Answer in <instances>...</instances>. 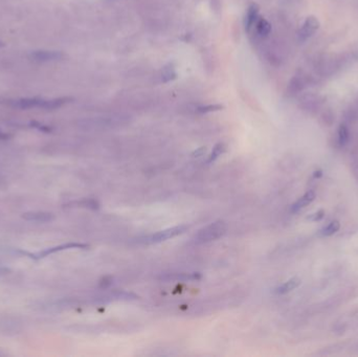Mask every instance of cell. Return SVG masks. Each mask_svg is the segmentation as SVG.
<instances>
[{"label": "cell", "instance_id": "cell-15", "mask_svg": "<svg viewBox=\"0 0 358 357\" xmlns=\"http://www.w3.org/2000/svg\"><path fill=\"white\" fill-rule=\"evenodd\" d=\"M224 152H225V145L223 143H218L217 145H215V147L212 150V153L210 154L209 157H207L206 164L214 163L216 159L221 156V154H223Z\"/></svg>", "mask_w": 358, "mask_h": 357}, {"label": "cell", "instance_id": "cell-4", "mask_svg": "<svg viewBox=\"0 0 358 357\" xmlns=\"http://www.w3.org/2000/svg\"><path fill=\"white\" fill-rule=\"evenodd\" d=\"M319 29V21L316 17L314 16H309L306 18L303 25L300 26V29L298 33V40L300 42L306 41L308 38H310L317 30Z\"/></svg>", "mask_w": 358, "mask_h": 357}, {"label": "cell", "instance_id": "cell-17", "mask_svg": "<svg viewBox=\"0 0 358 357\" xmlns=\"http://www.w3.org/2000/svg\"><path fill=\"white\" fill-rule=\"evenodd\" d=\"M350 138V133H349V129L346 125H341L338 128V143L341 146H345Z\"/></svg>", "mask_w": 358, "mask_h": 357}, {"label": "cell", "instance_id": "cell-16", "mask_svg": "<svg viewBox=\"0 0 358 357\" xmlns=\"http://www.w3.org/2000/svg\"><path fill=\"white\" fill-rule=\"evenodd\" d=\"M224 108L223 105L220 104H209V105H201L199 107L196 108V112L200 115H204V114H210V112H216V111H220Z\"/></svg>", "mask_w": 358, "mask_h": 357}, {"label": "cell", "instance_id": "cell-11", "mask_svg": "<svg viewBox=\"0 0 358 357\" xmlns=\"http://www.w3.org/2000/svg\"><path fill=\"white\" fill-rule=\"evenodd\" d=\"M299 285H300V279L295 277V278L288 280L287 282H285L284 284H282L281 286H279L276 289V293L278 295H286V294L290 293V291L298 288Z\"/></svg>", "mask_w": 358, "mask_h": 357}, {"label": "cell", "instance_id": "cell-2", "mask_svg": "<svg viewBox=\"0 0 358 357\" xmlns=\"http://www.w3.org/2000/svg\"><path fill=\"white\" fill-rule=\"evenodd\" d=\"M187 230H188V227H186V225H178V227L163 230V231L157 232L155 234L150 235V236L140 238L139 242L145 243V244L160 243V242L167 241L169 239L175 238L177 236H180V235L184 234Z\"/></svg>", "mask_w": 358, "mask_h": 357}, {"label": "cell", "instance_id": "cell-22", "mask_svg": "<svg viewBox=\"0 0 358 357\" xmlns=\"http://www.w3.org/2000/svg\"><path fill=\"white\" fill-rule=\"evenodd\" d=\"M203 153H204V148H200V149H198L197 151H195V152L193 153V155H196L195 157H199V156H201Z\"/></svg>", "mask_w": 358, "mask_h": 357}, {"label": "cell", "instance_id": "cell-10", "mask_svg": "<svg viewBox=\"0 0 358 357\" xmlns=\"http://www.w3.org/2000/svg\"><path fill=\"white\" fill-rule=\"evenodd\" d=\"M314 199H315V193L313 191L306 192L298 201H296L294 204H292L291 212L292 213L298 212L299 210L306 208V206L312 202Z\"/></svg>", "mask_w": 358, "mask_h": 357}, {"label": "cell", "instance_id": "cell-7", "mask_svg": "<svg viewBox=\"0 0 358 357\" xmlns=\"http://www.w3.org/2000/svg\"><path fill=\"white\" fill-rule=\"evenodd\" d=\"M259 12H260V7L257 3H250L248 5L246 15H245V20H244V27H245V31H246L247 33L250 32L253 25H256V22L259 19Z\"/></svg>", "mask_w": 358, "mask_h": 357}, {"label": "cell", "instance_id": "cell-19", "mask_svg": "<svg viewBox=\"0 0 358 357\" xmlns=\"http://www.w3.org/2000/svg\"><path fill=\"white\" fill-rule=\"evenodd\" d=\"M30 126L33 127V128H35V129H38L39 131H42V132H46V133H49V132H51V131H52V128H51V127L46 126V125H43V124L39 123V121L33 120V121H31V123H30Z\"/></svg>", "mask_w": 358, "mask_h": 357}, {"label": "cell", "instance_id": "cell-18", "mask_svg": "<svg viewBox=\"0 0 358 357\" xmlns=\"http://www.w3.org/2000/svg\"><path fill=\"white\" fill-rule=\"evenodd\" d=\"M79 206H82V208H88V209H98L99 208V204L96 200H92V199H85V200H82L80 202L77 203Z\"/></svg>", "mask_w": 358, "mask_h": 357}, {"label": "cell", "instance_id": "cell-24", "mask_svg": "<svg viewBox=\"0 0 358 357\" xmlns=\"http://www.w3.org/2000/svg\"><path fill=\"white\" fill-rule=\"evenodd\" d=\"M322 175H323V172L320 171V170H318V171H315V172H314V177H315V178H319V177L322 176Z\"/></svg>", "mask_w": 358, "mask_h": 357}, {"label": "cell", "instance_id": "cell-8", "mask_svg": "<svg viewBox=\"0 0 358 357\" xmlns=\"http://www.w3.org/2000/svg\"><path fill=\"white\" fill-rule=\"evenodd\" d=\"M23 219L26 221L36 222V223H46L51 222L54 219V215L49 212L43 211H35V212H27L22 215Z\"/></svg>", "mask_w": 358, "mask_h": 357}, {"label": "cell", "instance_id": "cell-21", "mask_svg": "<svg viewBox=\"0 0 358 357\" xmlns=\"http://www.w3.org/2000/svg\"><path fill=\"white\" fill-rule=\"evenodd\" d=\"M9 272V269L5 266H3L2 264H0V277H3L5 275H7Z\"/></svg>", "mask_w": 358, "mask_h": 357}, {"label": "cell", "instance_id": "cell-1", "mask_svg": "<svg viewBox=\"0 0 358 357\" xmlns=\"http://www.w3.org/2000/svg\"><path fill=\"white\" fill-rule=\"evenodd\" d=\"M226 230H228V228H226L224 221H215L202 228L200 231H198V233L194 236V242L196 244H203L215 241L221 238L226 233Z\"/></svg>", "mask_w": 358, "mask_h": 357}, {"label": "cell", "instance_id": "cell-14", "mask_svg": "<svg viewBox=\"0 0 358 357\" xmlns=\"http://www.w3.org/2000/svg\"><path fill=\"white\" fill-rule=\"evenodd\" d=\"M176 78H177V73L173 66V64L170 63V64L166 65V66L162 70V81L164 83H168V82H171V81L175 80Z\"/></svg>", "mask_w": 358, "mask_h": 357}, {"label": "cell", "instance_id": "cell-26", "mask_svg": "<svg viewBox=\"0 0 358 357\" xmlns=\"http://www.w3.org/2000/svg\"><path fill=\"white\" fill-rule=\"evenodd\" d=\"M0 182H1V177H0Z\"/></svg>", "mask_w": 358, "mask_h": 357}, {"label": "cell", "instance_id": "cell-9", "mask_svg": "<svg viewBox=\"0 0 358 357\" xmlns=\"http://www.w3.org/2000/svg\"><path fill=\"white\" fill-rule=\"evenodd\" d=\"M202 276L199 272H192V274H186V272H180V274H167L160 277L164 281H198L201 280Z\"/></svg>", "mask_w": 358, "mask_h": 357}, {"label": "cell", "instance_id": "cell-25", "mask_svg": "<svg viewBox=\"0 0 358 357\" xmlns=\"http://www.w3.org/2000/svg\"><path fill=\"white\" fill-rule=\"evenodd\" d=\"M2 46H4V43L0 40V48H2Z\"/></svg>", "mask_w": 358, "mask_h": 357}, {"label": "cell", "instance_id": "cell-23", "mask_svg": "<svg viewBox=\"0 0 358 357\" xmlns=\"http://www.w3.org/2000/svg\"><path fill=\"white\" fill-rule=\"evenodd\" d=\"M8 137H9V135H8L7 133L3 132V131H2L1 129H0V139H1V140H5V139H7Z\"/></svg>", "mask_w": 358, "mask_h": 357}, {"label": "cell", "instance_id": "cell-20", "mask_svg": "<svg viewBox=\"0 0 358 357\" xmlns=\"http://www.w3.org/2000/svg\"><path fill=\"white\" fill-rule=\"evenodd\" d=\"M324 216H325V212L323 210H319L311 215L310 217H308V219L311 221H319L324 218Z\"/></svg>", "mask_w": 358, "mask_h": 357}, {"label": "cell", "instance_id": "cell-5", "mask_svg": "<svg viewBox=\"0 0 358 357\" xmlns=\"http://www.w3.org/2000/svg\"><path fill=\"white\" fill-rule=\"evenodd\" d=\"M64 57L61 52L56 51H35L30 54L31 60L35 62H54L59 61Z\"/></svg>", "mask_w": 358, "mask_h": 357}, {"label": "cell", "instance_id": "cell-3", "mask_svg": "<svg viewBox=\"0 0 358 357\" xmlns=\"http://www.w3.org/2000/svg\"><path fill=\"white\" fill-rule=\"evenodd\" d=\"M89 246L87 244H83V243H66V244H62V245H58V246H54L51 248H46L42 251L36 252V253H28L32 259L34 260H40L43 259L47 256L52 255V253L58 252V251H62V250H66V249H72V248H79V249H87Z\"/></svg>", "mask_w": 358, "mask_h": 357}, {"label": "cell", "instance_id": "cell-13", "mask_svg": "<svg viewBox=\"0 0 358 357\" xmlns=\"http://www.w3.org/2000/svg\"><path fill=\"white\" fill-rule=\"evenodd\" d=\"M339 229H341V223H339V221L337 220H333L330 222L327 227L320 230L319 235L323 237H330L332 236V235L336 234L339 231Z\"/></svg>", "mask_w": 358, "mask_h": 357}, {"label": "cell", "instance_id": "cell-6", "mask_svg": "<svg viewBox=\"0 0 358 357\" xmlns=\"http://www.w3.org/2000/svg\"><path fill=\"white\" fill-rule=\"evenodd\" d=\"M45 102L46 100L41 98H25L14 101L13 106L17 109H21V110H28L34 108L44 109Z\"/></svg>", "mask_w": 358, "mask_h": 357}, {"label": "cell", "instance_id": "cell-12", "mask_svg": "<svg viewBox=\"0 0 358 357\" xmlns=\"http://www.w3.org/2000/svg\"><path fill=\"white\" fill-rule=\"evenodd\" d=\"M256 31L261 37H267L271 33V24L265 18H259L256 22Z\"/></svg>", "mask_w": 358, "mask_h": 357}]
</instances>
